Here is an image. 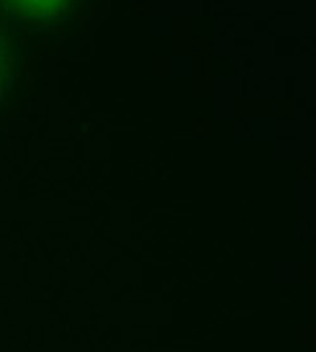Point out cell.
I'll return each instance as SVG.
<instances>
[{"label": "cell", "instance_id": "cell-1", "mask_svg": "<svg viewBox=\"0 0 316 352\" xmlns=\"http://www.w3.org/2000/svg\"><path fill=\"white\" fill-rule=\"evenodd\" d=\"M100 0H0V19L21 29L67 31L90 19Z\"/></svg>", "mask_w": 316, "mask_h": 352}, {"label": "cell", "instance_id": "cell-2", "mask_svg": "<svg viewBox=\"0 0 316 352\" xmlns=\"http://www.w3.org/2000/svg\"><path fill=\"white\" fill-rule=\"evenodd\" d=\"M23 75V44L21 36L0 19V113L10 106Z\"/></svg>", "mask_w": 316, "mask_h": 352}]
</instances>
